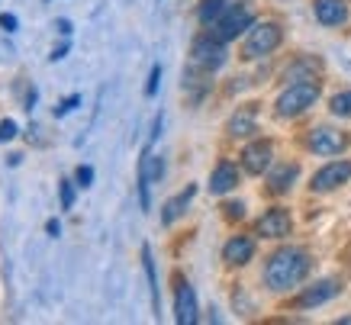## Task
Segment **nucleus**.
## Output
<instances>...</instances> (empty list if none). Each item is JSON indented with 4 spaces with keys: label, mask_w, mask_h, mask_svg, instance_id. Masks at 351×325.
Masks as SVG:
<instances>
[{
    "label": "nucleus",
    "mask_w": 351,
    "mask_h": 325,
    "mask_svg": "<svg viewBox=\"0 0 351 325\" xmlns=\"http://www.w3.org/2000/svg\"><path fill=\"white\" fill-rule=\"evenodd\" d=\"M75 178H77V187H90V184H94V168H87V165H81Z\"/></svg>",
    "instance_id": "obj_24"
},
{
    "label": "nucleus",
    "mask_w": 351,
    "mask_h": 325,
    "mask_svg": "<svg viewBox=\"0 0 351 325\" xmlns=\"http://www.w3.org/2000/svg\"><path fill=\"white\" fill-rule=\"evenodd\" d=\"M309 267V254L303 248H280L267 258V267H265V283L271 290H290V287H297V283L306 280Z\"/></svg>",
    "instance_id": "obj_1"
},
{
    "label": "nucleus",
    "mask_w": 351,
    "mask_h": 325,
    "mask_svg": "<svg viewBox=\"0 0 351 325\" xmlns=\"http://www.w3.org/2000/svg\"><path fill=\"white\" fill-rule=\"evenodd\" d=\"M297 178H300V165H277L271 174H267V190L271 193H287L293 184H297Z\"/></svg>",
    "instance_id": "obj_17"
},
{
    "label": "nucleus",
    "mask_w": 351,
    "mask_h": 325,
    "mask_svg": "<svg viewBox=\"0 0 351 325\" xmlns=\"http://www.w3.org/2000/svg\"><path fill=\"white\" fill-rule=\"evenodd\" d=\"M213 26H216L213 29L216 39L232 43V39H239L242 32H248L252 26H255V13H252V7H232V10H226Z\"/></svg>",
    "instance_id": "obj_4"
},
{
    "label": "nucleus",
    "mask_w": 351,
    "mask_h": 325,
    "mask_svg": "<svg viewBox=\"0 0 351 325\" xmlns=\"http://www.w3.org/2000/svg\"><path fill=\"white\" fill-rule=\"evenodd\" d=\"M271 161H274V148L271 142H252V145L242 152V168L248 174H265L271 168Z\"/></svg>",
    "instance_id": "obj_9"
},
{
    "label": "nucleus",
    "mask_w": 351,
    "mask_h": 325,
    "mask_svg": "<svg viewBox=\"0 0 351 325\" xmlns=\"http://www.w3.org/2000/svg\"><path fill=\"white\" fill-rule=\"evenodd\" d=\"M45 232H49V235H58V232H62L58 219H49V222H45Z\"/></svg>",
    "instance_id": "obj_30"
},
{
    "label": "nucleus",
    "mask_w": 351,
    "mask_h": 325,
    "mask_svg": "<svg viewBox=\"0 0 351 325\" xmlns=\"http://www.w3.org/2000/svg\"><path fill=\"white\" fill-rule=\"evenodd\" d=\"M58 32H62V36H71V23H68V20H58Z\"/></svg>",
    "instance_id": "obj_31"
},
{
    "label": "nucleus",
    "mask_w": 351,
    "mask_h": 325,
    "mask_svg": "<svg viewBox=\"0 0 351 325\" xmlns=\"http://www.w3.org/2000/svg\"><path fill=\"white\" fill-rule=\"evenodd\" d=\"M306 145H309V152H316V155H339V152H345V145H348V139L341 136L339 129L316 126L313 132H309Z\"/></svg>",
    "instance_id": "obj_8"
},
{
    "label": "nucleus",
    "mask_w": 351,
    "mask_h": 325,
    "mask_svg": "<svg viewBox=\"0 0 351 325\" xmlns=\"http://www.w3.org/2000/svg\"><path fill=\"white\" fill-rule=\"evenodd\" d=\"M290 213L287 210H267L261 219H258V235L261 239H284V235H290Z\"/></svg>",
    "instance_id": "obj_10"
},
{
    "label": "nucleus",
    "mask_w": 351,
    "mask_h": 325,
    "mask_svg": "<svg viewBox=\"0 0 351 325\" xmlns=\"http://www.w3.org/2000/svg\"><path fill=\"white\" fill-rule=\"evenodd\" d=\"M252 254H255V241L248 239V235H235V239L226 241L223 261L232 264V267H242V264L252 261Z\"/></svg>",
    "instance_id": "obj_14"
},
{
    "label": "nucleus",
    "mask_w": 351,
    "mask_h": 325,
    "mask_svg": "<svg viewBox=\"0 0 351 325\" xmlns=\"http://www.w3.org/2000/svg\"><path fill=\"white\" fill-rule=\"evenodd\" d=\"M335 293H339V283L335 280H319V283H313V287H306V290L297 296V306L300 309H313V306L329 303Z\"/></svg>",
    "instance_id": "obj_13"
},
{
    "label": "nucleus",
    "mask_w": 351,
    "mask_h": 325,
    "mask_svg": "<svg viewBox=\"0 0 351 325\" xmlns=\"http://www.w3.org/2000/svg\"><path fill=\"white\" fill-rule=\"evenodd\" d=\"M348 180H351V161H332V165H326V168H319L313 174L309 187L316 190V193H329V190H339Z\"/></svg>",
    "instance_id": "obj_7"
},
{
    "label": "nucleus",
    "mask_w": 351,
    "mask_h": 325,
    "mask_svg": "<svg viewBox=\"0 0 351 325\" xmlns=\"http://www.w3.org/2000/svg\"><path fill=\"white\" fill-rule=\"evenodd\" d=\"M174 319H178V325L197 322V296H193L187 280L178 283V293H174Z\"/></svg>",
    "instance_id": "obj_11"
},
{
    "label": "nucleus",
    "mask_w": 351,
    "mask_h": 325,
    "mask_svg": "<svg viewBox=\"0 0 351 325\" xmlns=\"http://www.w3.org/2000/svg\"><path fill=\"white\" fill-rule=\"evenodd\" d=\"M158 81H161V64H155V68H152V74H149V87H145V94H149V97L158 94Z\"/></svg>",
    "instance_id": "obj_25"
},
{
    "label": "nucleus",
    "mask_w": 351,
    "mask_h": 325,
    "mask_svg": "<svg viewBox=\"0 0 351 325\" xmlns=\"http://www.w3.org/2000/svg\"><path fill=\"white\" fill-rule=\"evenodd\" d=\"M142 264H145V277H149V287H152V306H155V313H158V277H155V261H152L149 245L142 248Z\"/></svg>",
    "instance_id": "obj_20"
},
{
    "label": "nucleus",
    "mask_w": 351,
    "mask_h": 325,
    "mask_svg": "<svg viewBox=\"0 0 351 325\" xmlns=\"http://www.w3.org/2000/svg\"><path fill=\"white\" fill-rule=\"evenodd\" d=\"M64 52H68V43L58 45V49H52V55H49V58H52V62H58V58H64Z\"/></svg>",
    "instance_id": "obj_29"
},
{
    "label": "nucleus",
    "mask_w": 351,
    "mask_h": 325,
    "mask_svg": "<svg viewBox=\"0 0 351 325\" xmlns=\"http://www.w3.org/2000/svg\"><path fill=\"white\" fill-rule=\"evenodd\" d=\"M223 210H226V219H242V216H245V203H239V200H235V203H226Z\"/></svg>",
    "instance_id": "obj_26"
},
{
    "label": "nucleus",
    "mask_w": 351,
    "mask_h": 325,
    "mask_svg": "<svg viewBox=\"0 0 351 325\" xmlns=\"http://www.w3.org/2000/svg\"><path fill=\"white\" fill-rule=\"evenodd\" d=\"M197 197V187H184L181 193H178V197H171L168 203H165V210H161V222H165V226H171V222H178L184 216V210H187V206H191V200Z\"/></svg>",
    "instance_id": "obj_18"
},
{
    "label": "nucleus",
    "mask_w": 351,
    "mask_h": 325,
    "mask_svg": "<svg viewBox=\"0 0 351 325\" xmlns=\"http://www.w3.org/2000/svg\"><path fill=\"white\" fill-rule=\"evenodd\" d=\"M284 32L277 23H255L252 29L245 32V58H261V55H271L280 45Z\"/></svg>",
    "instance_id": "obj_3"
},
{
    "label": "nucleus",
    "mask_w": 351,
    "mask_h": 325,
    "mask_svg": "<svg viewBox=\"0 0 351 325\" xmlns=\"http://www.w3.org/2000/svg\"><path fill=\"white\" fill-rule=\"evenodd\" d=\"M0 29H3V32H16V16H13V13H3V16H0Z\"/></svg>",
    "instance_id": "obj_28"
},
{
    "label": "nucleus",
    "mask_w": 351,
    "mask_h": 325,
    "mask_svg": "<svg viewBox=\"0 0 351 325\" xmlns=\"http://www.w3.org/2000/svg\"><path fill=\"white\" fill-rule=\"evenodd\" d=\"M161 174H165V161H161L158 155L145 152L142 161H138V200H142V210H149L152 206L149 190H152V184H158L161 180Z\"/></svg>",
    "instance_id": "obj_6"
},
{
    "label": "nucleus",
    "mask_w": 351,
    "mask_h": 325,
    "mask_svg": "<svg viewBox=\"0 0 351 325\" xmlns=\"http://www.w3.org/2000/svg\"><path fill=\"white\" fill-rule=\"evenodd\" d=\"M258 126V110L255 106H242V110H235V116L229 119V126H226V132L232 139H245L252 136Z\"/></svg>",
    "instance_id": "obj_16"
},
{
    "label": "nucleus",
    "mask_w": 351,
    "mask_h": 325,
    "mask_svg": "<svg viewBox=\"0 0 351 325\" xmlns=\"http://www.w3.org/2000/svg\"><path fill=\"white\" fill-rule=\"evenodd\" d=\"M191 62L193 68H200V71H216V68H223L226 64V43L223 39H216V36H203L197 39L191 49Z\"/></svg>",
    "instance_id": "obj_5"
},
{
    "label": "nucleus",
    "mask_w": 351,
    "mask_h": 325,
    "mask_svg": "<svg viewBox=\"0 0 351 325\" xmlns=\"http://www.w3.org/2000/svg\"><path fill=\"white\" fill-rule=\"evenodd\" d=\"M62 210H71L75 206V184L71 180H62Z\"/></svg>",
    "instance_id": "obj_22"
},
{
    "label": "nucleus",
    "mask_w": 351,
    "mask_h": 325,
    "mask_svg": "<svg viewBox=\"0 0 351 325\" xmlns=\"http://www.w3.org/2000/svg\"><path fill=\"white\" fill-rule=\"evenodd\" d=\"M226 3H229V0H203L200 3V23L203 26H213V23L226 13Z\"/></svg>",
    "instance_id": "obj_19"
},
{
    "label": "nucleus",
    "mask_w": 351,
    "mask_h": 325,
    "mask_svg": "<svg viewBox=\"0 0 351 325\" xmlns=\"http://www.w3.org/2000/svg\"><path fill=\"white\" fill-rule=\"evenodd\" d=\"M313 13L322 26H341L348 20V3L345 0H313Z\"/></svg>",
    "instance_id": "obj_12"
},
{
    "label": "nucleus",
    "mask_w": 351,
    "mask_h": 325,
    "mask_svg": "<svg viewBox=\"0 0 351 325\" xmlns=\"http://www.w3.org/2000/svg\"><path fill=\"white\" fill-rule=\"evenodd\" d=\"M77 104H81V94H71V97H68V100H62V104L55 106V116H64V113H71V110H75Z\"/></svg>",
    "instance_id": "obj_23"
},
{
    "label": "nucleus",
    "mask_w": 351,
    "mask_h": 325,
    "mask_svg": "<svg viewBox=\"0 0 351 325\" xmlns=\"http://www.w3.org/2000/svg\"><path fill=\"white\" fill-rule=\"evenodd\" d=\"M13 136H16V123H13V119H3V123H0V142H10Z\"/></svg>",
    "instance_id": "obj_27"
},
{
    "label": "nucleus",
    "mask_w": 351,
    "mask_h": 325,
    "mask_svg": "<svg viewBox=\"0 0 351 325\" xmlns=\"http://www.w3.org/2000/svg\"><path fill=\"white\" fill-rule=\"evenodd\" d=\"M235 184H239V168H235V165H229V161H219V165H216V171L210 174V193L223 197V193L235 190Z\"/></svg>",
    "instance_id": "obj_15"
},
{
    "label": "nucleus",
    "mask_w": 351,
    "mask_h": 325,
    "mask_svg": "<svg viewBox=\"0 0 351 325\" xmlns=\"http://www.w3.org/2000/svg\"><path fill=\"white\" fill-rule=\"evenodd\" d=\"M329 110H332V116H339V119H348V116H351V91H341V94L332 97Z\"/></svg>",
    "instance_id": "obj_21"
},
{
    "label": "nucleus",
    "mask_w": 351,
    "mask_h": 325,
    "mask_svg": "<svg viewBox=\"0 0 351 325\" xmlns=\"http://www.w3.org/2000/svg\"><path fill=\"white\" fill-rule=\"evenodd\" d=\"M316 100H319V84H313V81H293L284 94L277 97L274 106L280 119H293V116L306 113Z\"/></svg>",
    "instance_id": "obj_2"
}]
</instances>
